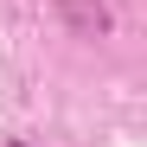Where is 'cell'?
Listing matches in <instances>:
<instances>
[{"label": "cell", "mask_w": 147, "mask_h": 147, "mask_svg": "<svg viewBox=\"0 0 147 147\" xmlns=\"http://www.w3.org/2000/svg\"><path fill=\"white\" fill-rule=\"evenodd\" d=\"M51 7H58V19H64V26L77 32V38H102V32L115 26L102 0H51Z\"/></svg>", "instance_id": "1"}, {"label": "cell", "mask_w": 147, "mask_h": 147, "mask_svg": "<svg viewBox=\"0 0 147 147\" xmlns=\"http://www.w3.org/2000/svg\"><path fill=\"white\" fill-rule=\"evenodd\" d=\"M7 147H26V141H7Z\"/></svg>", "instance_id": "2"}]
</instances>
